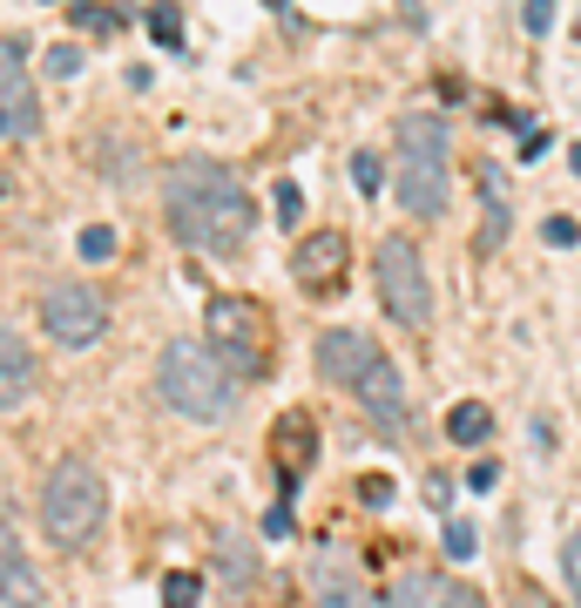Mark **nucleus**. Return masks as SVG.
Masks as SVG:
<instances>
[{
    "label": "nucleus",
    "mask_w": 581,
    "mask_h": 608,
    "mask_svg": "<svg viewBox=\"0 0 581 608\" xmlns=\"http://www.w3.org/2000/svg\"><path fill=\"white\" fill-rule=\"evenodd\" d=\"M561 568H568V588H574V601H581V528L568 535V548H561Z\"/></svg>",
    "instance_id": "b1692460"
},
{
    "label": "nucleus",
    "mask_w": 581,
    "mask_h": 608,
    "mask_svg": "<svg viewBox=\"0 0 581 608\" xmlns=\"http://www.w3.org/2000/svg\"><path fill=\"white\" fill-rule=\"evenodd\" d=\"M480 535H473V520H447V561H473Z\"/></svg>",
    "instance_id": "412c9836"
},
{
    "label": "nucleus",
    "mask_w": 581,
    "mask_h": 608,
    "mask_svg": "<svg viewBox=\"0 0 581 608\" xmlns=\"http://www.w3.org/2000/svg\"><path fill=\"white\" fill-rule=\"evenodd\" d=\"M447 608H487V601H480L473 588H453V601H447Z\"/></svg>",
    "instance_id": "473e14b6"
},
{
    "label": "nucleus",
    "mask_w": 581,
    "mask_h": 608,
    "mask_svg": "<svg viewBox=\"0 0 581 608\" xmlns=\"http://www.w3.org/2000/svg\"><path fill=\"white\" fill-rule=\"evenodd\" d=\"M493 432V406H480V399H460L453 412H447V440H460V447H480Z\"/></svg>",
    "instance_id": "2eb2a0df"
},
{
    "label": "nucleus",
    "mask_w": 581,
    "mask_h": 608,
    "mask_svg": "<svg viewBox=\"0 0 581 608\" xmlns=\"http://www.w3.org/2000/svg\"><path fill=\"white\" fill-rule=\"evenodd\" d=\"M298 210H304L298 183H278V223H298Z\"/></svg>",
    "instance_id": "a878e982"
},
{
    "label": "nucleus",
    "mask_w": 581,
    "mask_h": 608,
    "mask_svg": "<svg viewBox=\"0 0 581 608\" xmlns=\"http://www.w3.org/2000/svg\"><path fill=\"white\" fill-rule=\"evenodd\" d=\"M48 74H54V81L81 74V48H48Z\"/></svg>",
    "instance_id": "5701e85b"
},
{
    "label": "nucleus",
    "mask_w": 581,
    "mask_h": 608,
    "mask_svg": "<svg viewBox=\"0 0 581 608\" xmlns=\"http://www.w3.org/2000/svg\"><path fill=\"white\" fill-rule=\"evenodd\" d=\"M493 480H501V467H493V460H480V467H467V487H473V494H487Z\"/></svg>",
    "instance_id": "7c9ffc66"
},
{
    "label": "nucleus",
    "mask_w": 581,
    "mask_h": 608,
    "mask_svg": "<svg viewBox=\"0 0 581 608\" xmlns=\"http://www.w3.org/2000/svg\"><path fill=\"white\" fill-rule=\"evenodd\" d=\"M352 183H359L365 197H379V156H372V149H359V156H352Z\"/></svg>",
    "instance_id": "4be33fe9"
},
{
    "label": "nucleus",
    "mask_w": 581,
    "mask_h": 608,
    "mask_svg": "<svg viewBox=\"0 0 581 608\" xmlns=\"http://www.w3.org/2000/svg\"><path fill=\"white\" fill-rule=\"evenodd\" d=\"M68 14H74V28H89V34H116V28H122V14L102 8V0H74Z\"/></svg>",
    "instance_id": "f3484780"
},
{
    "label": "nucleus",
    "mask_w": 581,
    "mask_h": 608,
    "mask_svg": "<svg viewBox=\"0 0 581 608\" xmlns=\"http://www.w3.org/2000/svg\"><path fill=\"white\" fill-rule=\"evenodd\" d=\"M0 601L8 608H41V581L21 555V528H14V514L0 507Z\"/></svg>",
    "instance_id": "f8f14e48"
},
{
    "label": "nucleus",
    "mask_w": 581,
    "mask_h": 608,
    "mask_svg": "<svg viewBox=\"0 0 581 608\" xmlns=\"http://www.w3.org/2000/svg\"><path fill=\"white\" fill-rule=\"evenodd\" d=\"M264 535H271V541H284V535H291V500H278V507L264 514Z\"/></svg>",
    "instance_id": "c85d7f7f"
},
{
    "label": "nucleus",
    "mask_w": 581,
    "mask_h": 608,
    "mask_svg": "<svg viewBox=\"0 0 581 608\" xmlns=\"http://www.w3.org/2000/svg\"><path fill=\"white\" fill-rule=\"evenodd\" d=\"M149 41H162V48H183V21H177V8H170V0H156V8H149Z\"/></svg>",
    "instance_id": "6ab92c4d"
},
{
    "label": "nucleus",
    "mask_w": 581,
    "mask_h": 608,
    "mask_svg": "<svg viewBox=\"0 0 581 608\" xmlns=\"http://www.w3.org/2000/svg\"><path fill=\"white\" fill-rule=\"evenodd\" d=\"M447 494H453V480H447V474H433V480H427V500H433V507H447Z\"/></svg>",
    "instance_id": "2f4dec72"
},
{
    "label": "nucleus",
    "mask_w": 581,
    "mask_h": 608,
    "mask_svg": "<svg viewBox=\"0 0 581 608\" xmlns=\"http://www.w3.org/2000/svg\"><path fill=\"white\" fill-rule=\"evenodd\" d=\"M480 190H487V223H480V250H501V237H508V197H501V177H493V169H480Z\"/></svg>",
    "instance_id": "dca6fc26"
},
{
    "label": "nucleus",
    "mask_w": 581,
    "mask_h": 608,
    "mask_svg": "<svg viewBox=\"0 0 581 608\" xmlns=\"http://www.w3.org/2000/svg\"><path fill=\"white\" fill-rule=\"evenodd\" d=\"M28 392H34V352L21 345V331L0 325V412L21 406Z\"/></svg>",
    "instance_id": "ddd939ff"
},
{
    "label": "nucleus",
    "mask_w": 581,
    "mask_h": 608,
    "mask_svg": "<svg viewBox=\"0 0 581 608\" xmlns=\"http://www.w3.org/2000/svg\"><path fill=\"white\" fill-rule=\"evenodd\" d=\"M453 588H460V581H447V575H427V568H412V575H399V581H392L385 608H447V601H453Z\"/></svg>",
    "instance_id": "4468645a"
},
{
    "label": "nucleus",
    "mask_w": 581,
    "mask_h": 608,
    "mask_svg": "<svg viewBox=\"0 0 581 608\" xmlns=\"http://www.w3.org/2000/svg\"><path fill=\"white\" fill-rule=\"evenodd\" d=\"M521 21H528V34H548V28H554V0H528Z\"/></svg>",
    "instance_id": "393cba45"
},
{
    "label": "nucleus",
    "mask_w": 581,
    "mask_h": 608,
    "mask_svg": "<svg viewBox=\"0 0 581 608\" xmlns=\"http://www.w3.org/2000/svg\"><path fill=\"white\" fill-rule=\"evenodd\" d=\"M210 352L230 366V379H264L271 372V318L258 298H210Z\"/></svg>",
    "instance_id": "423d86ee"
},
{
    "label": "nucleus",
    "mask_w": 581,
    "mask_h": 608,
    "mask_svg": "<svg viewBox=\"0 0 581 608\" xmlns=\"http://www.w3.org/2000/svg\"><path fill=\"white\" fill-rule=\"evenodd\" d=\"M197 601H203L197 575H170V581H162V608H197Z\"/></svg>",
    "instance_id": "aec40b11"
},
{
    "label": "nucleus",
    "mask_w": 581,
    "mask_h": 608,
    "mask_svg": "<svg viewBox=\"0 0 581 608\" xmlns=\"http://www.w3.org/2000/svg\"><path fill=\"white\" fill-rule=\"evenodd\" d=\"M568 162H574V177H581V142H574V149H568Z\"/></svg>",
    "instance_id": "f704fd0d"
},
{
    "label": "nucleus",
    "mask_w": 581,
    "mask_h": 608,
    "mask_svg": "<svg viewBox=\"0 0 581 608\" xmlns=\"http://www.w3.org/2000/svg\"><path fill=\"white\" fill-rule=\"evenodd\" d=\"M372 278H379V305H385L405 331H427V325H433L427 257H420V243H412V237H385V243H379V265H372Z\"/></svg>",
    "instance_id": "0eeeda50"
},
{
    "label": "nucleus",
    "mask_w": 581,
    "mask_h": 608,
    "mask_svg": "<svg viewBox=\"0 0 581 608\" xmlns=\"http://www.w3.org/2000/svg\"><path fill=\"white\" fill-rule=\"evenodd\" d=\"M102 520H109V487H102L96 467L61 460V467L41 480V528H48L54 548H89Z\"/></svg>",
    "instance_id": "39448f33"
},
{
    "label": "nucleus",
    "mask_w": 581,
    "mask_h": 608,
    "mask_svg": "<svg viewBox=\"0 0 581 608\" xmlns=\"http://www.w3.org/2000/svg\"><path fill=\"white\" fill-rule=\"evenodd\" d=\"M548 243H561V250L581 243V223H574V217H548Z\"/></svg>",
    "instance_id": "bb28decb"
},
{
    "label": "nucleus",
    "mask_w": 581,
    "mask_h": 608,
    "mask_svg": "<svg viewBox=\"0 0 581 608\" xmlns=\"http://www.w3.org/2000/svg\"><path fill=\"white\" fill-rule=\"evenodd\" d=\"M271 8H284V0H271Z\"/></svg>",
    "instance_id": "c9c22d12"
},
{
    "label": "nucleus",
    "mask_w": 581,
    "mask_h": 608,
    "mask_svg": "<svg viewBox=\"0 0 581 608\" xmlns=\"http://www.w3.org/2000/svg\"><path fill=\"white\" fill-rule=\"evenodd\" d=\"M271 460H278V480H284V494L318 467V419L304 412V406H291V412H278V426H271Z\"/></svg>",
    "instance_id": "9d476101"
},
{
    "label": "nucleus",
    "mask_w": 581,
    "mask_h": 608,
    "mask_svg": "<svg viewBox=\"0 0 581 608\" xmlns=\"http://www.w3.org/2000/svg\"><path fill=\"white\" fill-rule=\"evenodd\" d=\"M447 122L433 109H412L399 116V149H392V169H399V203L405 217L420 223H440L447 217Z\"/></svg>",
    "instance_id": "20e7f679"
},
{
    "label": "nucleus",
    "mask_w": 581,
    "mask_h": 608,
    "mask_svg": "<svg viewBox=\"0 0 581 608\" xmlns=\"http://www.w3.org/2000/svg\"><path fill=\"white\" fill-rule=\"evenodd\" d=\"M34 129H41V102L28 74V41L0 34V142H28Z\"/></svg>",
    "instance_id": "1a4fd4ad"
},
{
    "label": "nucleus",
    "mask_w": 581,
    "mask_h": 608,
    "mask_svg": "<svg viewBox=\"0 0 581 608\" xmlns=\"http://www.w3.org/2000/svg\"><path fill=\"white\" fill-rule=\"evenodd\" d=\"M41 325L54 345L81 352V345H96L109 331V298L96 285H54V291H41Z\"/></svg>",
    "instance_id": "6e6552de"
},
{
    "label": "nucleus",
    "mask_w": 581,
    "mask_h": 608,
    "mask_svg": "<svg viewBox=\"0 0 581 608\" xmlns=\"http://www.w3.org/2000/svg\"><path fill=\"white\" fill-rule=\"evenodd\" d=\"M345 265H352V243H345L339 230H318V237H304V243L291 250V278H298L304 291H339V285H345Z\"/></svg>",
    "instance_id": "9b49d317"
},
{
    "label": "nucleus",
    "mask_w": 581,
    "mask_h": 608,
    "mask_svg": "<svg viewBox=\"0 0 581 608\" xmlns=\"http://www.w3.org/2000/svg\"><path fill=\"white\" fill-rule=\"evenodd\" d=\"M339 608H385V601H372V595H352V601H339Z\"/></svg>",
    "instance_id": "72a5a7b5"
},
{
    "label": "nucleus",
    "mask_w": 581,
    "mask_h": 608,
    "mask_svg": "<svg viewBox=\"0 0 581 608\" xmlns=\"http://www.w3.org/2000/svg\"><path fill=\"white\" fill-rule=\"evenodd\" d=\"M162 217H170V237L197 257H230L258 230V203L243 190V177L210 162V156H183L170 169V183H162Z\"/></svg>",
    "instance_id": "f257e3e1"
},
{
    "label": "nucleus",
    "mask_w": 581,
    "mask_h": 608,
    "mask_svg": "<svg viewBox=\"0 0 581 608\" xmlns=\"http://www.w3.org/2000/svg\"><path fill=\"white\" fill-rule=\"evenodd\" d=\"M359 500H365V507H392V480H379V474L359 480Z\"/></svg>",
    "instance_id": "cd10ccee"
},
{
    "label": "nucleus",
    "mask_w": 581,
    "mask_h": 608,
    "mask_svg": "<svg viewBox=\"0 0 581 608\" xmlns=\"http://www.w3.org/2000/svg\"><path fill=\"white\" fill-rule=\"evenodd\" d=\"M514 608H561V601H554V595H541L534 581H521V588H514Z\"/></svg>",
    "instance_id": "c756f323"
},
{
    "label": "nucleus",
    "mask_w": 581,
    "mask_h": 608,
    "mask_svg": "<svg viewBox=\"0 0 581 608\" xmlns=\"http://www.w3.org/2000/svg\"><path fill=\"white\" fill-rule=\"evenodd\" d=\"M318 372L331 386H352L379 432H405V386L365 331H318Z\"/></svg>",
    "instance_id": "f03ea898"
},
{
    "label": "nucleus",
    "mask_w": 581,
    "mask_h": 608,
    "mask_svg": "<svg viewBox=\"0 0 581 608\" xmlns=\"http://www.w3.org/2000/svg\"><path fill=\"white\" fill-rule=\"evenodd\" d=\"M74 250H81V257H89V265H109V257H116L122 243H116V230H109V223H89V230H81V237H74Z\"/></svg>",
    "instance_id": "a211bd4d"
},
{
    "label": "nucleus",
    "mask_w": 581,
    "mask_h": 608,
    "mask_svg": "<svg viewBox=\"0 0 581 608\" xmlns=\"http://www.w3.org/2000/svg\"><path fill=\"white\" fill-rule=\"evenodd\" d=\"M156 392L170 399V412H183L197 426H217V419H230L237 379H230V366L210 352V345L170 338V345H162V359H156Z\"/></svg>",
    "instance_id": "7ed1b4c3"
}]
</instances>
